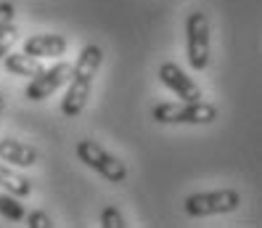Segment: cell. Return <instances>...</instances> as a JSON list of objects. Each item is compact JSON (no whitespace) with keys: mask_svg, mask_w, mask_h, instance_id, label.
<instances>
[{"mask_svg":"<svg viewBox=\"0 0 262 228\" xmlns=\"http://www.w3.org/2000/svg\"><path fill=\"white\" fill-rule=\"evenodd\" d=\"M101 61H103V51L101 45L96 43H88L85 48L80 51L77 61L72 67V74H69V88H67V96L61 101V114L64 117H80L82 109L88 106V98H90V88H93V80L101 69Z\"/></svg>","mask_w":262,"mask_h":228,"instance_id":"1","label":"cell"},{"mask_svg":"<svg viewBox=\"0 0 262 228\" xmlns=\"http://www.w3.org/2000/svg\"><path fill=\"white\" fill-rule=\"evenodd\" d=\"M151 117L159 125H212L217 119V106L202 98L180 103H157L151 109Z\"/></svg>","mask_w":262,"mask_h":228,"instance_id":"2","label":"cell"},{"mask_svg":"<svg viewBox=\"0 0 262 228\" xmlns=\"http://www.w3.org/2000/svg\"><path fill=\"white\" fill-rule=\"evenodd\" d=\"M77 159L88 164L90 170H96L101 178L112 180V183H125L127 180V167L122 159H117L112 151H106L98 141L93 138H82L77 143Z\"/></svg>","mask_w":262,"mask_h":228,"instance_id":"3","label":"cell"},{"mask_svg":"<svg viewBox=\"0 0 262 228\" xmlns=\"http://www.w3.org/2000/svg\"><path fill=\"white\" fill-rule=\"evenodd\" d=\"M241 204V194L236 189H217V191H199L186 196V215L191 218H209V215H228L236 212Z\"/></svg>","mask_w":262,"mask_h":228,"instance_id":"4","label":"cell"},{"mask_svg":"<svg viewBox=\"0 0 262 228\" xmlns=\"http://www.w3.org/2000/svg\"><path fill=\"white\" fill-rule=\"evenodd\" d=\"M186 51H188V64L202 72L209 67L212 45H209V19L204 11H191L186 19Z\"/></svg>","mask_w":262,"mask_h":228,"instance_id":"5","label":"cell"},{"mask_svg":"<svg viewBox=\"0 0 262 228\" xmlns=\"http://www.w3.org/2000/svg\"><path fill=\"white\" fill-rule=\"evenodd\" d=\"M69 74H72V67L67 61H58V64H53L48 69H40L37 74H32V80H29L24 96L29 101H45L69 80Z\"/></svg>","mask_w":262,"mask_h":228,"instance_id":"6","label":"cell"},{"mask_svg":"<svg viewBox=\"0 0 262 228\" xmlns=\"http://www.w3.org/2000/svg\"><path fill=\"white\" fill-rule=\"evenodd\" d=\"M159 80H162V85H167L183 101H199L202 98V88H199L196 80L191 77V74L183 72L175 61H164L159 67Z\"/></svg>","mask_w":262,"mask_h":228,"instance_id":"7","label":"cell"},{"mask_svg":"<svg viewBox=\"0 0 262 228\" xmlns=\"http://www.w3.org/2000/svg\"><path fill=\"white\" fill-rule=\"evenodd\" d=\"M67 48H69V40L64 35H56V32L32 35L24 43V53L35 56V58H58L67 53Z\"/></svg>","mask_w":262,"mask_h":228,"instance_id":"8","label":"cell"},{"mask_svg":"<svg viewBox=\"0 0 262 228\" xmlns=\"http://www.w3.org/2000/svg\"><path fill=\"white\" fill-rule=\"evenodd\" d=\"M0 159L11 167H32V164H37L40 154H37L35 146L3 135V138H0Z\"/></svg>","mask_w":262,"mask_h":228,"instance_id":"9","label":"cell"},{"mask_svg":"<svg viewBox=\"0 0 262 228\" xmlns=\"http://www.w3.org/2000/svg\"><path fill=\"white\" fill-rule=\"evenodd\" d=\"M0 189L13 194V196H19V199L32 194V183H29L24 175H19L11 164H6L3 159H0Z\"/></svg>","mask_w":262,"mask_h":228,"instance_id":"10","label":"cell"},{"mask_svg":"<svg viewBox=\"0 0 262 228\" xmlns=\"http://www.w3.org/2000/svg\"><path fill=\"white\" fill-rule=\"evenodd\" d=\"M42 69L40 58L29 56V53H11L6 56V72L8 74H16V77H32V74H37Z\"/></svg>","mask_w":262,"mask_h":228,"instance_id":"11","label":"cell"},{"mask_svg":"<svg viewBox=\"0 0 262 228\" xmlns=\"http://www.w3.org/2000/svg\"><path fill=\"white\" fill-rule=\"evenodd\" d=\"M0 215L6 220H24V207L19 202V196H13L8 191H0Z\"/></svg>","mask_w":262,"mask_h":228,"instance_id":"12","label":"cell"},{"mask_svg":"<svg viewBox=\"0 0 262 228\" xmlns=\"http://www.w3.org/2000/svg\"><path fill=\"white\" fill-rule=\"evenodd\" d=\"M101 225H103V228H125L127 220L122 218V212H119L117 207H106V210L101 212Z\"/></svg>","mask_w":262,"mask_h":228,"instance_id":"13","label":"cell"},{"mask_svg":"<svg viewBox=\"0 0 262 228\" xmlns=\"http://www.w3.org/2000/svg\"><path fill=\"white\" fill-rule=\"evenodd\" d=\"M24 218H27V225H29V228H51V225H53V220L48 218V212H42V210L24 212Z\"/></svg>","mask_w":262,"mask_h":228,"instance_id":"14","label":"cell"},{"mask_svg":"<svg viewBox=\"0 0 262 228\" xmlns=\"http://www.w3.org/2000/svg\"><path fill=\"white\" fill-rule=\"evenodd\" d=\"M16 37H19V32H16V27H13V24L6 29L3 35H0V61H3L6 53L13 48V43H16Z\"/></svg>","mask_w":262,"mask_h":228,"instance_id":"15","label":"cell"},{"mask_svg":"<svg viewBox=\"0 0 262 228\" xmlns=\"http://www.w3.org/2000/svg\"><path fill=\"white\" fill-rule=\"evenodd\" d=\"M13 16H16V8H13V3H0V35H3L6 29L13 24Z\"/></svg>","mask_w":262,"mask_h":228,"instance_id":"16","label":"cell"},{"mask_svg":"<svg viewBox=\"0 0 262 228\" xmlns=\"http://www.w3.org/2000/svg\"><path fill=\"white\" fill-rule=\"evenodd\" d=\"M3 112H6V96L0 93V117H3Z\"/></svg>","mask_w":262,"mask_h":228,"instance_id":"17","label":"cell"}]
</instances>
